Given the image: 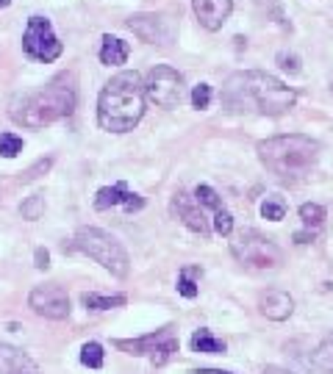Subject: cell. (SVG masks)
<instances>
[{
  "instance_id": "5bb4252c",
  "label": "cell",
  "mask_w": 333,
  "mask_h": 374,
  "mask_svg": "<svg viewBox=\"0 0 333 374\" xmlns=\"http://www.w3.org/2000/svg\"><path fill=\"white\" fill-rule=\"evenodd\" d=\"M33 372V361L17 346L0 344V374H28Z\"/></svg>"
},
{
  "instance_id": "277c9868",
  "label": "cell",
  "mask_w": 333,
  "mask_h": 374,
  "mask_svg": "<svg viewBox=\"0 0 333 374\" xmlns=\"http://www.w3.org/2000/svg\"><path fill=\"white\" fill-rule=\"evenodd\" d=\"M256 150L272 175H278L281 181H300L317 166L320 142L303 133H286L259 142Z\"/></svg>"
},
{
  "instance_id": "ffe728a7",
  "label": "cell",
  "mask_w": 333,
  "mask_h": 374,
  "mask_svg": "<svg viewBox=\"0 0 333 374\" xmlns=\"http://www.w3.org/2000/svg\"><path fill=\"white\" fill-rule=\"evenodd\" d=\"M81 363L89 366V369H103V346L98 341L84 344L81 349Z\"/></svg>"
},
{
  "instance_id": "9c48e42d",
  "label": "cell",
  "mask_w": 333,
  "mask_h": 374,
  "mask_svg": "<svg viewBox=\"0 0 333 374\" xmlns=\"http://www.w3.org/2000/svg\"><path fill=\"white\" fill-rule=\"evenodd\" d=\"M128 28H131L142 42H147V45H172L175 42V20L172 17H166V14H133L131 20H128Z\"/></svg>"
},
{
  "instance_id": "484cf974",
  "label": "cell",
  "mask_w": 333,
  "mask_h": 374,
  "mask_svg": "<svg viewBox=\"0 0 333 374\" xmlns=\"http://www.w3.org/2000/svg\"><path fill=\"white\" fill-rule=\"evenodd\" d=\"M23 217L26 219H39L42 214H45V194H33V197H28L26 203H23Z\"/></svg>"
},
{
  "instance_id": "9a60e30c",
  "label": "cell",
  "mask_w": 333,
  "mask_h": 374,
  "mask_svg": "<svg viewBox=\"0 0 333 374\" xmlns=\"http://www.w3.org/2000/svg\"><path fill=\"white\" fill-rule=\"evenodd\" d=\"M128 42H123L120 36H103V47H100V62L108 64V67H117V64L128 62Z\"/></svg>"
},
{
  "instance_id": "8fae6325",
  "label": "cell",
  "mask_w": 333,
  "mask_h": 374,
  "mask_svg": "<svg viewBox=\"0 0 333 374\" xmlns=\"http://www.w3.org/2000/svg\"><path fill=\"white\" fill-rule=\"evenodd\" d=\"M192 8L205 31H220L231 17L233 0H192Z\"/></svg>"
},
{
  "instance_id": "d590c367",
  "label": "cell",
  "mask_w": 333,
  "mask_h": 374,
  "mask_svg": "<svg viewBox=\"0 0 333 374\" xmlns=\"http://www.w3.org/2000/svg\"><path fill=\"white\" fill-rule=\"evenodd\" d=\"M9 3H11V0H0V8H6V6H9Z\"/></svg>"
},
{
  "instance_id": "ac0fdd59",
  "label": "cell",
  "mask_w": 333,
  "mask_h": 374,
  "mask_svg": "<svg viewBox=\"0 0 333 374\" xmlns=\"http://www.w3.org/2000/svg\"><path fill=\"white\" fill-rule=\"evenodd\" d=\"M125 197H128V188H125V183L103 186L98 191V197H95V208H98V211H108V208H114V205H123V203H125Z\"/></svg>"
},
{
  "instance_id": "ba28073f",
  "label": "cell",
  "mask_w": 333,
  "mask_h": 374,
  "mask_svg": "<svg viewBox=\"0 0 333 374\" xmlns=\"http://www.w3.org/2000/svg\"><path fill=\"white\" fill-rule=\"evenodd\" d=\"M23 50L36 59V62H56L59 56H62V42H59V36L53 33V26H50V20H45V17H31L28 20V28L23 33Z\"/></svg>"
},
{
  "instance_id": "d4e9b609",
  "label": "cell",
  "mask_w": 333,
  "mask_h": 374,
  "mask_svg": "<svg viewBox=\"0 0 333 374\" xmlns=\"http://www.w3.org/2000/svg\"><path fill=\"white\" fill-rule=\"evenodd\" d=\"M261 214H264V219H269V222H281V219L286 217V203L278 200V197H269L264 205H261Z\"/></svg>"
},
{
  "instance_id": "603a6c76",
  "label": "cell",
  "mask_w": 333,
  "mask_h": 374,
  "mask_svg": "<svg viewBox=\"0 0 333 374\" xmlns=\"http://www.w3.org/2000/svg\"><path fill=\"white\" fill-rule=\"evenodd\" d=\"M17 153H23V139L17 133H0V156L14 158Z\"/></svg>"
},
{
  "instance_id": "d6986e66",
  "label": "cell",
  "mask_w": 333,
  "mask_h": 374,
  "mask_svg": "<svg viewBox=\"0 0 333 374\" xmlns=\"http://www.w3.org/2000/svg\"><path fill=\"white\" fill-rule=\"evenodd\" d=\"M81 300L92 311H111V308H123L128 302L125 294H84Z\"/></svg>"
},
{
  "instance_id": "8d00e7d4",
  "label": "cell",
  "mask_w": 333,
  "mask_h": 374,
  "mask_svg": "<svg viewBox=\"0 0 333 374\" xmlns=\"http://www.w3.org/2000/svg\"><path fill=\"white\" fill-rule=\"evenodd\" d=\"M331 89H333V86H331Z\"/></svg>"
},
{
  "instance_id": "6da1fadb",
  "label": "cell",
  "mask_w": 333,
  "mask_h": 374,
  "mask_svg": "<svg viewBox=\"0 0 333 374\" xmlns=\"http://www.w3.org/2000/svg\"><path fill=\"white\" fill-rule=\"evenodd\" d=\"M298 103V92L261 69L233 72L222 86V106L231 114H266L281 117Z\"/></svg>"
},
{
  "instance_id": "3957f363",
  "label": "cell",
  "mask_w": 333,
  "mask_h": 374,
  "mask_svg": "<svg viewBox=\"0 0 333 374\" xmlns=\"http://www.w3.org/2000/svg\"><path fill=\"white\" fill-rule=\"evenodd\" d=\"M145 81L139 72H117L98 97V125L111 133L133 130L145 114Z\"/></svg>"
},
{
  "instance_id": "83f0119b",
  "label": "cell",
  "mask_w": 333,
  "mask_h": 374,
  "mask_svg": "<svg viewBox=\"0 0 333 374\" xmlns=\"http://www.w3.org/2000/svg\"><path fill=\"white\" fill-rule=\"evenodd\" d=\"M214 230L220 233V236H231L233 233V217L222 208V211H217V217H214Z\"/></svg>"
},
{
  "instance_id": "1f68e13d",
  "label": "cell",
  "mask_w": 333,
  "mask_h": 374,
  "mask_svg": "<svg viewBox=\"0 0 333 374\" xmlns=\"http://www.w3.org/2000/svg\"><path fill=\"white\" fill-rule=\"evenodd\" d=\"M256 6H261V8H269V11H275L278 17H281V8H278V0H253Z\"/></svg>"
},
{
  "instance_id": "4dcf8cb0",
  "label": "cell",
  "mask_w": 333,
  "mask_h": 374,
  "mask_svg": "<svg viewBox=\"0 0 333 374\" xmlns=\"http://www.w3.org/2000/svg\"><path fill=\"white\" fill-rule=\"evenodd\" d=\"M33 261H36V269H47L50 266V252L47 249H36V255H33Z\"/></svg>"
},
{
  "instance_id": "7c38bea8",
  "label": "cell",
  "mask_w": 333,
  "mask_h": 374,
  "mask_svg": "<svg viewBox=\"0 0 333 374\" xmlns=\"http://www.w3.org/2000/svg\"><path fill=\"white\" fill-rule=\"evenodd\" d=\"M172 211L178 214V219H184V225H186L189 230H195V233H200V236H208V233H211L208 222H205V217H203V205H200V203H192L189 194L178 191L175 200H172Z\"/></svg>"
},
{
  "instance_id": "f546056e",
  "label": "cell",
  "mask_w": 333,
  "mask_h": 374,
  "mask_svg": "<svg viewBox=\"0 0 333 374\" xmlns=\"http://www.w3.org/2000/svg\"><path fill=\"white\" fill-rule=\"evenodd\" d=\"M278 62H281V67H283L286 72H300L298 56H286V53H281V56H278Z\"/></svg>"
},
{
  "instance_id": "e0dca14e",
  "label": "cell",
  "mask_w": 333,
  "mask_h": 374,
  "mask_svg": "<svg viewBox=\"0 0 333 374\" xmlns=\"http://www.w3.org/2000/svg\"><path fill=\"white\" fill-rule=\"evenodd\" d=\"M192 349L195 352H203V355H225V341L217 339L211 330H195L192 336Z\"/></svg>"
},
{
  "instance_id": "7402d4cb",
  "label": "cell",
  "mask_w": 333,
  "mask_h": 374,
  "mask_svg": "<svg viewBox=\"0 0 333 374\" xmlns=\"http://www.w3.org/2000/svg\"><path fill=\"white\" fill-rule=\"evenodd\" d=\"M195 275H200V269H184L181 278H178V291H181L186 300H195V297H198V283L192 280Z\"/></svg>"
},
{
  "instance_id": "4316f807",
  "label": "cell",
  "mask_w": 333,
  "mask_h": 374,
  "mask_svg": "<svg viewBox=\"0 0 333 374\" xmlns=\"http://www.w3.org/2000/svg\"><path fill=\"white\" fill-rule=\"evenodd\" d=\"M192 106L200 108V111L211 106V86H208V84H200V86L192 89Z\"/></svg>"
},
{
  "instance_id": "7a4b0ae2",
  "label": "cell",
  "mask_w": 333,
  "mask_h": 374,
  "mask_svg": "<svg viewBox=\"0 0 333 374\" xmlns=\"http://www.w3.org/2000/svg\"><path fill=\"white\" fill-rule=\"evenodd\" d=\"M75 103H78V78H75V72H59L42 89L17 100L9 114L23 128H45V125L69 117L75 111Z\"/></svg>"
},
{
  "instance_id": "5b68a950",
  "label": "cell",
  "mask_w": 333,
  "mask_h": 374,
  "mask_svg": "<svg viewBox=\"0 0 333 374\" xmlns=\"http://www.w3.org/2000/svg\"><path fill=\"white\" fill-rule=\"evenodd\" d=\"M75 249H81L84 255H89L92 261H98L103 269H108L117 278L128 275V252L125 247L106 230L100 227H81L75 233Z\"/></svg>"
},
{
  "instance_id": "836d02e7",
  "label": "cell",
  "mask_w": 333,
  "mask_h": 374,
  "mask_svg": "<svg viewBox=\"0 0 333 374\" xmlns=\"http://www.w3.org/2000/svg\"><path fill=\"white\" fill-rule=\"evenodd\" d=\"M264 374H292V372H286V369H278V366H266Z\"/></svg>"
},
{
  "instance_id": "f1b7e54d",
  "label": "cell",
  "mask_w": 333,
  "mask_h": 374,
  "mask_svg": "<svg viewBox=\"0 0 333 374\" xmlns=\"http://www.w3.org/2000/svg\"><path fill=\"white\" fill-rule=\"evenodd\" d=\"M123 208H125L128 214H133V211H142V208H145V200H142L139 194H128V197H125V203H123Z\"/></svg>"
},
{
  "instance_id": "30bf717a",
  "label": "cell",
  "mask_w": 333,
  "mask_h": 374,
  "mask_svg": "<svg viewBox=\"0 0 333 374\" xmlns=\"http://www.w3.org/2000/svg\"><path fill=\"white\" fill-rule=\"evenodd\" d=\"M28 305L33 308V313L45 316V319H53V322H62L69 316V297L59 283H45V285H36L28 297Z\"/></svg>"
},
{
  "instance_id": "cb8c5ba5",
  "label": "cell",
  "mask_w": 333,
  "mask_h": 374,
  "mask_svg": "<svg viewBox=\"0 0 333 374\" xmlns=\"http://www.w3.org/2000/svg\"><path fill=\"white\" fill-rule=\"evenodd\" d=\"M195 197H198L200 205L214 208V211H222V197H220L211 186H198L195 188Z\"/></svg>"
},
{
  "instance_id": "8992f818",
  "label": "cell",
  "mask_w": 333,
  "mask_h": 374,
  "mask_svg": "<svg viewBox=\"0 0 333 374\" xmlns=\"http://www.w3.org/2000/svg\"><path fill=\"white\" fill-rule=\"evenodd\" d=\"M231 252L247 266H256V269H278L283 264V252L281 247L266 239L256 230H244L239 233L231 242Z\"/></svg>"
},
{
  "instance_id": "2e32d148",
  "label": "cell",
  "mask_w": 333,
  "mask_h": 374,
  "mask_svg": "<svg viewBox=\"0 0 333 374\" xmlns=\"http://www.w3.org/2000/svg\"><path fill=\"white\" fill-rule=\"evenodd\" d=\"M308 366H311V372L314 374H331L333 372V333H328V336L320 341V346L311 352Z\"/></svg>"
},
{
  "instance_id": "e575fe53",
  "label": "cell",
  "mask_w": 333,
  "mask_h": 374,
  "mask_svg": "<svg viewBox=\"0 0 333 374\" xmlns=\"http://www.w3.org/2000/svg\"><path fill=\"white\" fill-rule=\"evenodd\" d=\"M195 374H233V372H222V369H200Z\"/></svg>"
},
{
  "instance_id": "52a82bcc",
  "label": "cell",
  "mask_w": 333,
  "mask_h": 374,
  "mask_svg": "<svg viewBox=\"0 0 333 374\" xmlns=\"http://www.w3.org/2000/svg\"><path fill=\"white\" fill-rule=\"evenodd\" d=\"M145 92H147V100L156 103L159 108H175L184 100V75L166 64H159L147 72Z\"/></svg>"
},
{
  "instance_id": "d6a6232c",
  "label": "cell",
  "mask_w": 333,
  "mask_h": 374,
  "mask_svg": "<svg viewBox=\"0 0 333 374\" xmlns=\"http://www.w3.org/2000/svg\"><path fill=\"white\" fill-rule=\"evenodd\" d=\"M314 239V233H295V242L298 244H305V242H311Z\"/></svg>"
},
{
  "instance_id": "44dd1931",
  "label": "cell",
  "mask_w": 333,
  "mask_h": 374,
  "mask_svg": "<svg viewBox=\"0 0 333 374\" xmlns=\"http://www.w3.org/2000/svg\"><path fill=\"white\" fill-rule=\"evenodd\" d=\"M300 219L308 225V227H320L325 222V208L317 205V203H303L300 205Z\"/></svg>"
},
{
  "instance_id": "4fadbf2b",
  "label": "cell",
  "mask_w": 333,
  "mask_h": 374,
  "mask_svg": "<svg viewBox=\"0 0 333 374\" xmlns=\"http://www.w3.org/2000/svg\"><path fill=\"white\" fill-rule=\"evenodd\" d=\"M259 311L264 313L266 319H272V322H283V319H289L292 311H295V300L283 288H269V291L261 294V300H259Z\"/></svg>"
}]
</instances>
